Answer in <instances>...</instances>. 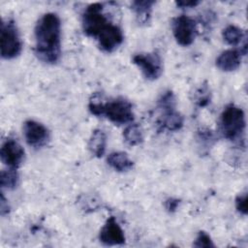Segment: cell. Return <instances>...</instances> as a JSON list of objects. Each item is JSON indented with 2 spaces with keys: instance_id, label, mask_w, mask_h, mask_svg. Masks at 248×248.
Masks as SVG:
<instances>
[{
  "instance_id": "obj_22",
  "label": "cell",
  "mask_w": 248,
  "mask_h": 248,
  "mask_svg": "<svg viewBox=\"0 0 248 248\" xmlns=\"http://www.w3.org/2000/svg\"><path fill=\"white\" fill-rule=\"evenodd\" d=\"M235 208L239 213L243 215L247 214V194L246 193L239 194L235 198Z\"/></svg>"
},
{
  "instance_id": "obj_24",
  "label": "cell",
  "mask_w": 248,
  "mask_h": 248,
  "mask_svg": "<svg viewBox=\"0 0 248 248\" xmlns=\"http://www.w3.org/2000/svg\"><path fill=\"white\" fill-rule=\"evenodd\" d=\"M199 1H195V0H190V1H185V0H181V1H176L175 4L176 6L180 7V8H193L196 7L197 5H199Z\"/></svg>"
},
{
  "instance_id": "obj_6",
  "label": "cell",
  "mask_w": 248,
  "mask_h": 248,
  "mask_svg": "<svg viewBox=\"0 0 248 248\" xmlns=\"http://www.w3.org/2000/svg\"><path fill=\"white\" fill-rule=\"evenodd\" d=\"M1 56L4 59H14L22 50V41L20 39L16 22L12 19L1 23Z\"/></svg>"
},
{
  "instance_id": "obj_16",
  "label": "cell",
  "mask_w": 248,
  "mask_h": 248,
  "mask_svg": "<svg viewBox=\"0 0 248 248\" xmlns=\"http://www.w3.org/2000/svg\"><path fill=\"white\" fill-rule=\"evenodd\" d=\"M107 145V137L103 130L96 129L92 132L89 141H88V148L90 152L100 158L105 154Z\"/></svg>"
},
{
  "instance_id": "obj_13",
  "label": "cell",
  "mask_w": 248,
  "mask_h": 248,
  "mask_svg": "<svg viewBox=\"0 0 248 248\" xmlns=\"http://www.w3.org/2000/svg\"><path fill=\"white\" fill-rule=\"evenodd\" d=\"M242 53L240 49L231 48L223 51L216 59V66L224 72H232L239 68Z\"/></svg>"
},
{
  "instance_id": "obj_3",
  "label": "cell",
  "mask_w": 248,
  "mask_h": 248,
  "mask_svg": "<svg viewBox=\"0 0 248 248\" xmlns=\"http://www.w3.org/2000/svg\"><path fill=\"white\" fill-rule=\"evenodd\" d=\"M175 97L170 90L165 91L157 101L159 117L156 122L159 132H175L183 126V116L175 108Z\"/></svg>"
},
{
  "instance_id": "obj_7",
  "label": "cell",
  "mask_w": 248,
  "mask_h": 248,
  "mask_svg": "<svg viewBox=\"0 0 248 248\" xmlns=\"http://www.w3.org/2000/svg\"><path fill=\"white\" fill-rule=\"evenodd\" d=\"M133 63L148 80L158 79L163 73L162 59L157 52L137 53L133 56Z\"/></svg>"
},
{
  "instance_id": "obj_5",
  "label": "cell",
  "mask_w": 248,
  "mask_h": 248,
  "mask_svg": "<svg viewBox=\"0 0 248 248\" xmlns=\"http://www.w3.org/2000/svg\"><path fill=\"white\" fill-rule=\"evenodd\" d=\"M112 22L104 13V6L101 3L88 5L81 16V25L84 34L97 39L98 36Z\"/></svg>"
},
{
  "instance_id": "obj_15",
  "label": "cell",
  "mask_w": 248,
  "mask_h": 248,
  "mask_svg": "<svg viewBox=\"0 0 248 248\" xmlns=\"http://www.w3.org/2000/svg\"><path fill=\"white\" fill-rule=\"evenodd\" d=\"M107 163L110 168L118 172L128 171L134 166V163L129 158L128 154L123 151H115L108 154L107 158Z\"/></svg>"
},
{
  "instance_id": "obj_14",
  "label": "cell",
  "mask_w": 248,
  "mask_h": 248,
  "mask_svg": "<svg viewBox=\"0 0 248 248\" xmlns=\"http://www.w3.org/2000/svg\"><path fill=\"white\" fill-rule=\"evenodd\" d=\"M155 1L152 0H137L132 2L131 7L136 15V19L140 25H147L151 19L152 7Z\"/></svg>"
},
{
  "instance_id": "obj_25",
  "label": "cell",
  "mask_w": 248,
  "mask_h": 248,
  "mask_svg": "<svg viewBox=\"0 0 248 248\" xmlns=\"http://www.w3.org/2000/svg\"><path fill=\"white\" fill-rule=\"evenodd\" d=\"M0 211L2 215H5L9 212V205H8V202H6L4 195H1V202H0Z\"/></svg>"
},
{
  "instance_id": "obj_8",
  "label": "cell",
  "mask_w": 248,
  "mask_h": 248,
  "mask_svg": "<svg viewBox=\"0 0 248 248\" xmlns=\"http://www.w3.org/2000/svg\"><path fill=\"white\" fill-rule=\"evenodd\" d=\"M171 30L176 43L182 46H188L196 38L197 24L192 17L181 15L172 19Z\"/></svg>"
},
{
  "instance_id": "obj_20",
  "label": "cell",
  "mask_w": 248,
  "mask_h": 248,
  "mask_svg": "<svg viewBox=\"0 0 248 248\" xmlns=\"http://www.w3.org/2000/svg\"><path fill=\"white\" fill-rule=\"evenodd\" d=\"M194 102L199 108L207 106L210 102V90L206 83L202 84L194 94Z\"/></svg>"
},
{
  "instance_id": "obj_11",
  "label": "cell",
  "mask_w": 248,
  "mask_h": 248,
  "mask_svg": "<svg viewBox=\"0 0 248 248\" xmlns=\"http://www.w3.org/2000/svg\"><path fill=\"white\" fill-rule=\"evenodd\" d=\"M99 47L108 53L117 49L124 41V35L121 28L116 24H109L96 39Z\"/></svg>"
},
{
  "instance_id": "obj_9",
  "label": "cell",
  "mask_w": 248,
  "mask_h": 248,
  "mask_svg": "<svg viewBox=\"0 0 248 248\" xmlns=\"http://www.w3.org/2000/svg\"><path fill=\"white\" fill-rule=\"evenodd\" d=\"M23 135L28 145L41 148L49 141V132L45 125L35 120H27L23 125Z\"/></svg>"
},
{
  "instance_id": "obj_2",
  "label": "cell",
  "mask_w": 248,
  "mask_h": 248,
  "mask_svg": "<svg viewBox=\"0 0 248 248\" xmlns=\"http://www.w3.org/2000/svg\"><path fill=\"white\" fill-rule=\"evenodd\" d=\"M88 109L93 115L106 117L114 125L130 124L134 120L133 106L122 97L104 100L100 94L95 93L89 100Z\"/></svg>"
},
{
  "instance_id": "obj_4",
  "label": "cell",
  "mask_w": 248,
  "mask_h": 248,
  "mask_svg": "<svg viewBox=\"0 0 248 248\" xmlns=\"http://www.w3.org/2000/svg\"><path fill=\"white\" fill-rule=\"evenodd\" d=\"M245 126V114L239 107L231 104L224 108L220 115L219 130L225 139L240 142L243 140Z\"/></svg>"
},
{
  "instance_id": "obj_23",
  "label": "cell",
  "mask_w": 248,
  "mask_h": 248,
  "mask_svg": "<svg viewBox=\"0 0 248 248\" xmlns=\"http://www.w3.org/2000/svg\"><path fill=\"white\" fill-rule=\"evenodd\" d=\"M180 203V201L178 199H174V198H169L166 202H165V207L169 212H174L178 205Z\"/></svg>"
},
{
  "instance_id": "obj_12",
  "label": "cell",
  "mask_w": 248,
  "mask_h": 248,
  "mask_svg": "<svg viewBox=\"0 0 248 248\" xmlns=\"http://www.w3.org/2000/svg\"><path fill=\"white\" fill-rule=\"evenodd\" d=\"M99 239L105 245H122L125 243V235L122 228L113 216H110L102 227Z\"/></svg>"
},
{
  "instance_id": "obj_1",
  "label": "cell",
  "mask_w": 248,
  "mask_h": 248,
  "mask_svg": "<svg viewBox=\"0 0 248 248\" xmlns=\"http://www.w3.org/2000/svg\"><path fill=\"white\" fill-rule=\"evenodd\" d=\"M35 55L46 64H56L61 56V22L56 14L46 13L34 28Z\"/></svg>"
},
{
  "instance_id": "obj_10",
  "label": "cell",
  "mask_w": 248,
  "mask_h": 248,
  "mask_svg": "<svg viewBox=\"0 0 248 248\" xmlns=\"http://www.w3.org/2000/svg\"><path fill=\"white\" fill-rule=\"evenodd\" d=\"M1 161L11 169H17L24 161L25 152L23 147L12 138H8L1 146Z\"/></svg>"
},
{
  "instance_id": "obj_18",
  "label": "cell",
  "mask_w": 248,
  "mask_h": 248,
  "mask_svg": "<svg viewBox=\"0 0 248 248\" xmlns=\"http://www.w3.org/2000/svg\"><path fill=\"white\" fill-rule=\"evenodd\" d=\"M124 141L130 146H136L143 141V133L140 126L137 123H130L123 132Z\"/></svg>"
},
{
  "instance_id": "obj_21",
  "label": "cell",
  "mask_w": 248,
  "mask_h": 248,
  "mask_svg": "<svg viewBox=\"0 0 248 248\" xmlns=\"http://www.w3.org/2000/svg\"><path fill=\"white\" fill-rule=\"evenodd\" d=\"M193 246L198 248H202V247L209 248V247H214L215 245L212 242L211 237L205 232H200L193 243Z\"/></svg>"
},
{
  "instance_id": "obj_17",
  "label": "cell",
  "mask_w": 248,
  "mask_h": 248,
  "mask_svg": "<svg viewBox=\"0 0 248 248\" xmlns=\"http://www.w3.org/2000/svg\"><path fill=\"white\" fill-rule=\"evenodd\" d=\"M222 37L224 41L230 46H238L242 42L246 41L245 32L238 26L228 25L222 31Z\"/></svg>"
},
{
  "instance_id": "obj_19",
  "label": "cell",
  "mask_w": 248,
  "mask_h": 248,
  "mask_svg": "<svg viewBox=\"0 0 248 248\" xmlns=\"http://www.w3.org/2000/svg\"><path fill=\"white\" fill-rule=\"evenodd\" d=\"M18 183V174L16 169L3 170L0 173V184L2 188L15 189Z\"/></svg>"
}]
</instances>
